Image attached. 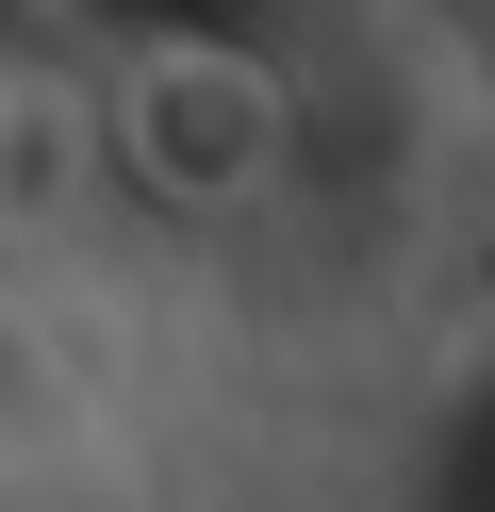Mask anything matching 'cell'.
I'll use <instances>...</instances> for the list:
<instances>
[{
	"label": "cell",
	"mask_w": 495,
	"mask_h": 512,
	"mask_svg": "<svg viewBox=\"0 0 495 512\" xmlns=\"http://www.w3.org/2000/svg\"><path fill=\"white\" fill-rule=\"evenodd\" d=\"M99 133H116L132 199H165V215H248L264 182H281V149H297V100H281L264 50L165 34V50H132V67H116Z\"/></svg>",
	"instance_id": "obj_1"
}]
</instances>
